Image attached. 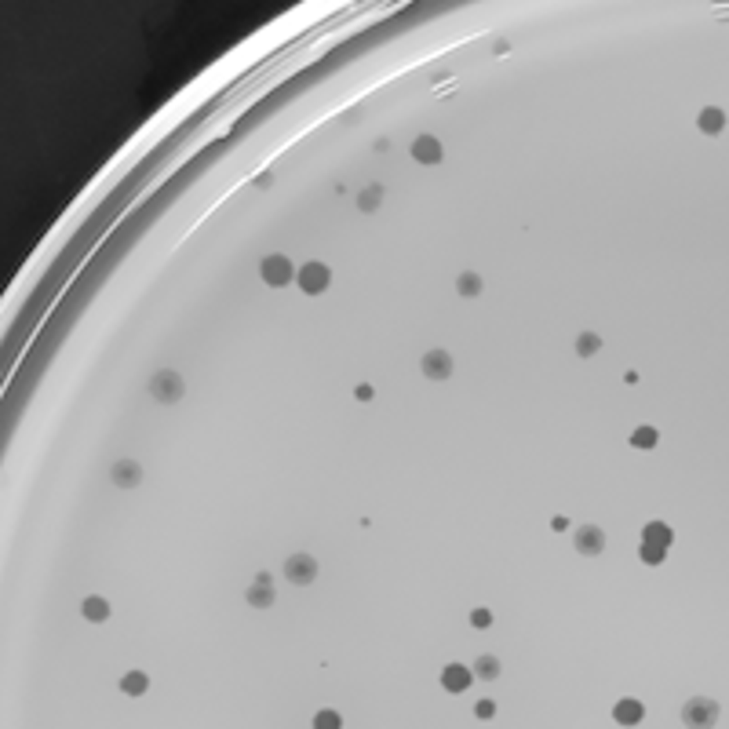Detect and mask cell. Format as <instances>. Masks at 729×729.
I'll return each instance as SVG.
<instances>
[{
    "mask_svg": "<svg viewBox=\"0 0 729 729\" xmlns=\"http://www.w3.org/2000/svg\"><path fill=\"white\" fill-rule=\"evenodd\" d=\"M150 394H153L161 405H175L179 397L187 394V383H182L179 372H171V368H161V372L150 379Z\"/></svg>",
    "mask_w": 729,
    "mask_h": 729,
    "instance_id": "1",
    "label": "cell"
},
{
    "mask_svg": "<svg viewBox=\"0 0 729 729\" xmlns=\"http://www.w3.org/2000/svg\"><path fill=\"white\" fill-rule=\"evenodd\" d=\"M259 274H263V281L270 284V289H284V284L295 281V266L284 259V255H266V259L259 263Z\"/></svg>",
    "mask_w": 729,
    "mask_h": 729,
    "instance_id": "2",
    "label": "cell"
},
{
    "mask_svg": "<svg viewBox=\"0 0 729 729\" xmlns=\"http://www.w3.org/2000/svg\"><path fill=\"white\" fill-rule=\"evenodd\" d=\"M295 281H299V289H303L307 295H321L328 289V281H332V270H328L325 263H307V266L295 270Z\"/></svg>",
    "mask_w": 729,
    "mask_h": 729,
    "instance_id": "3",
    "label": "cell"
},
{
    "mask_svg": "<svg viewBox=\"0 0 729 729\" xmlns=\"http://www.w3.org/2000/svg\"><path fill=\"white\" fill-rule=\"evenodd\" d=\"M682 719L689 722V726H711L714 719H719V700H711V696H693V700H685Z\"/></svg>",
    "mask_w": 729,
    "mask_h": 729,
    "instance_id": "4",
    "label": "cell"
},
{
    "mask_svg": "<svg viewBox=\"0 0 729 729\" xmlns=\"http://www.w3.org/2000/svg\"><path fill=\"white\" fill-rule=\"evenodd\" d=\"M284 576H289L295 588H307V583L318 580V562H314L310 554H292V558L284 562Z\"/></svg>",
    "mask_w": 729,
    "mask_h": 729,
    "instance_id": "5",
    "label": "cell"
},
{
    "mask_svg": "<svg viewBox=\"0 0 729 729\" xmlns=\"http://www.w3.org/2000/svg\"><path fill=\"white\" fill-rule=\"evenodd\" d=\"M573 543L580 554H602L606 551V533L598 525H580L573 533Z\"/></svg>",
    "mask_w": 729,
    "mask_h": 729,
    "instance_id": "6",
    "label": "cell"
},
{
    "mask_svg": "<svg viewBox=\"0 0 729 729\" xmlns=\"http://www.w3.org/2000/svg\"><path fill=\"white\" fill-rule=\"evenodd\" d=\"M420 365H423L427 379H449L452 376V354H445V350H427Z\"/></svg>",
    "mask_w": 729,
    "mask_h": 729,
    "instance_id": "7",
    "label": "cell"
},
{
    "mask_svg": "<svg viewBox=\"0 0 729 729\" xmlns=\"http://www.w3.org/2000/svg\"><path fill=\"white\" fill-rule=\"evenodd\" d=\"M110 481L121 485V489H135V485L142 481V467L135 460H117L113 470H110Z\"/></svg>",
    "mask_w": 729,
    "mask_h": 729,
    "instance_id": "8",
    "label": "cell"
},
{
    "mask_svg": "<svg viewBox=\"0 0 729 729\" xmlns=\"http://www.w3.org/2000/svg\"><path fill=\"white\" fill-rule=\"evenodd\" d=\"M470 682H474V671L463 667V664H449L445 671H441V685H445L449 693H463V689H470Z\"/></svg>",
    "mask_w": 729,
    "mask_h": 729,
    "instance_id": "9",
    "label": "cell"
},
{
    "mask_svg": "<svg viewBox=\"0 0 729 729\" xmlns=\"http://www.w3.org/2000/svg\"><path fill=\"white\" fill-rule=\"evenodd\" d=\"M412 157H416L420 164H438L441 157H445V150H441V142L434 135H420L412 142Z\"/></svg>",
    "mask_w": 729,
    "mask_h": 729,
    "instance_id": "10",
    "label": "cell"
},
{
    "mask_svg": "<svg viewBox=\"0 0 729 729\" xmlns=\"http://www.w3.org/2000/svg\"><path fill=\"white\" fill-rule=\"evenodd\" d=\"M642 714H646V707H642V700H635V696H627V700H620V704L612 707V719H617L620 726L642 722Z\"/></svg>",
    "mask_w": 729,
    "mask_h": 729,
    "instance_id": "11",
    "label": "cell"
},
{
    "mask_svg": "<svg viewBox=\"0 0 729 729\" xmlns=\"http://www.w3.org/2000/svg\"><path fill=\"white\" fill-rule=\"evenodd\" d=\"M696 124H700V132H704V135H719L722 128H726V113L714 110V106H707V110H700Z\"/></svg>",
    "mask_w": 729,
    "mask_h": 729,
    "instance_id": "12",
    "label": "cell"
},
{
    "mask_svg": "<svg viewBox=\"0 0 729 729\" xmlns=\"http://www.w3.org/2000/svg\"><path fill=\"white\" fill-rule=\"evenodd\" d=\"M80 612H84V620H92V624H103V620L110 617V602H106V598H98V594H92V598H84Z\"/></svg>",
    "mask_w": 729,
    "mask_h": 729,
    "instance_id": "13",
    "label": "cell"
},
{
    "mask_svg": "<svg viewBox=\"0 0 729 729\" xmlns=\"http://www.w3.org/2000/svg\"><path fill=\"white\" fill-rule=\"evenodd\" d=\"M642 540H649V543H660V547H671V540H675V533H671V525H664V522H649L646 529H642Z\"/></svg>",
    "mask_w": 729,
    "mask_h": 729,
    "instance_id": "14",
    "label": "cell"
},
{
    "mask_svg": "<svg viewBox=\"0 0 729 729\" xmlns=\"http://www.w3.org/2000/svg\"><path fill=\"white\" fill-rule=\"evenodd\" d=\"M470 671H474V678H481V682H496L499 678V660L496 656H478Z\"/></svg>",
    "mask_w": 729,
    "mask_h": 729,
    "instance_id": "15",
    "label": "cell"
},
{
    "mask_svg": "<svg viewBox=\"0 0 729 729\" xmlns=\"http://www.w3.org/2000/svg\"><path fill=\"white\" fill-rule=\"evenodd\" d=\"M121 689H124L128 696H142V693L150 689V678L142 675V671H128V675L121 678Z\"/></svg>",
    "mask_w": 729,
    "mask_h": 729,
    "instance_id": "16",
    "label": "cell"
},
{
    "mask_svg": "<svg viewBox=\"0 0 729 729\" xmlns=\"http://www.w3.org/2000/svg\"><path fill=\"white\" fill-rule=\"evenodd\" d=\"M245 598H248V606H255V609L274 606V591H270V583H252Z\"/></svg>",
    "mask_w": 729,
    "mask_h": 729,
    "instance_id": "17",
    "label": "cell"
},
{
    "mask_svg": "<svg viewBox=\"0 0 729 729\" xmlns=\"http://www.w3.org/2000/svg\"><path fill=\"white\" fill-rule=\"evenodd\" d=\"M656 441H660L656 427H635V431H631V445L635 449H656Z\"/></svg>",
    "mask_w": 729,
    "mask_h": 729,
    "instance_id": "18",
    "label": "cell"
},
{
    "mask_svg": "<svg viewBox=\"0 0 729 729\" xmlns=\"http://www.w3.org/2000/svg\"><path fill=\"white\" fill-rule=\"evenodd\" d=\"M638 558L646 562V565H660V562L667 558V547H660V543H649V540H646V543L638 547Z\"/></svg>",
    "mask_w": 729,
    "mask_h": 729,
    "instance_id": "19",
    "label": "cell"
},
{
    "mask_svg": "<svg viewBox=\"0 0 729 729\" xmlns=\"http://www.w3.org/2000/svg\"><path fill=\"white\" fill-rule=\"evenodd\" d=\"M379 201H383V187H368L361 197H357V208H361V212H376Z\"/></svg>",
    "mask_w": 729,
    "mask_h": 729,
    "instance_id": "20",
    "label": "cell"
},
{
    "mask_svg": "<svg viewBox=\"0 0 729 729\" xmlns=\"http://www.w3.org/2000/svg\"><path fill=\"white\" fill-rule=\"evenodd\" d=\"M598 347H602V339H598L594 332H583V336L576 339V354H580V357H591V354H598Z\"/></svg>",
    "mask_w": 729,
    "mask_h": 729,
    "instance_id": "21",
    "label": "cell"
},
{
    "mask_svg": "<svg viewBox=\"0 0 729 729\" xmlns=\"http://www.w3.org/2000/svg\"><path fill=\"white\" fill-rule=\"evenodd\" d=\"M456 289H460V295H481V277L478 274H460Z\"/></svg>",
    "mask_w": 729,
    "mask_h": 729,
    "instance_id": "22",
    "label": "cell"
},
{
    "mask_svg": "<svg viewBox=\"0 0 729 729\" xmlns=\"http://www.w3.org/2000/svg\"><path fill=\"white\" fill-rule=\"evenodd\" d=\"M314 726H318V729H339V726H343V719H339L336 711H318V719H314Z\"/></svg>",
    "mask_w": 729,
    "mask_h": 729,
    "instance_id": "23",
    "label": "cell"
},
{
    "mask_svg": "<svg viewBox=\"0 0 729 729\" xmlns=\"http://www.w3.org/2000/svg\"><path fill=\"white\" fill-rule=\"evenodd\" d=\"M470 624H474V627H489L492 624V612L489 609H474V612H470Z\"/></svg>",
    "mask_w": 729,
    "mask_h": 729,
    "instance_id": "24",
    "label": "cell"
},
{
    "mask_svg": "<svg viewBox=\"0 0 729 729\" xmlns=\"http://www.w3.org/2000/svg\"><path fill=\"white\" fill-rule=\"evenodd\" d=\"M474 714H478V719H492V714H496V704H492V700H478V704H474Z\"/></svg>",
    "mask_w": 729,
    "mask_h": 729,
    "instance_id": "25",
    "label": "cell"
},
{
    "mask_svg": "<svg viewBox=\"0 0 729 729\" xmlns=\"http://www.w3.org/2000/svg\"><path fill=\"white\" fill-rule=\"evenodd\" d=\"M354 397H357V402H372V397H376V391L368 387V383H357V387H354Z\"/></svg>",
    "mask_w": 729,
    "mask_h": 729,
    "instance_id": "26",
    "label": "cell"
},
{
    "mask_svg": "<svg viewBox=\"0 0 729 729\" xmlns=\"http://www.w3.org/2000/svg\"><path fill=\"white\" fill-rule=\"evenodd\" d=\"M270 182H274V175H270V171H263V175H255V187H270Z\"/></svg>",
    "mask_w": 729,
    "mask_h": 729,
    "instance_id": "27",
    "label": "cell"
},
{
    "mask_svg": "<svg viewBox=\"0 0 729 729\" xmlns=\"http://www.w3.org/2000/svg\"><path fill=\"white\" fill-rule=\"evenodd\" d=\"M551 529H554V533H562V529H569V522H565V518H554Z\"/></svg>",
    "mask_w": 729,
    "mask_h": 729,
    "instance_id": "28",
    "label": "cell"
}]
</instances>
